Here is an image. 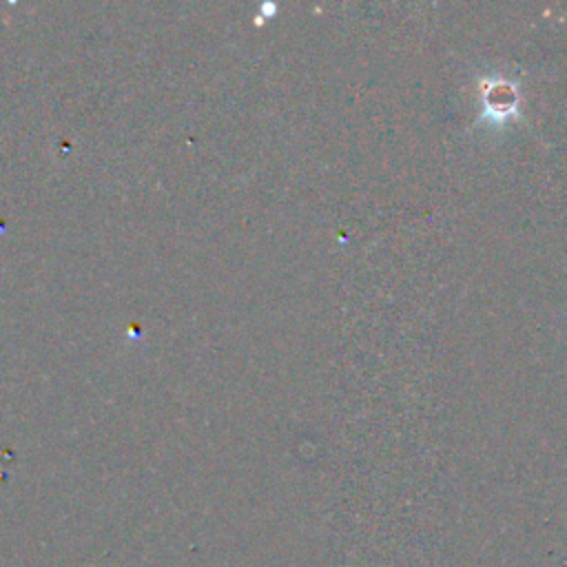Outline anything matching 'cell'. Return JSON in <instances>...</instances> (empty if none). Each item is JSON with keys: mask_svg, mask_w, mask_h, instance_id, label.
Wrapping results in <instances>:
<instances>
[{"mask_svg": "<svg viewBox=\"0 0 567 567\" xmlns=\"http://www.w3.org/2000/svg\"><path fill=\"white\" fill-rule=\"evenodd\" d=\"M481 102L483 115L494 122H505L516 115L518 109V91L516 84L503 78H489L481 84Z\"/></svg>", "mask_w": 567, "mask_h": 567, "instance_id": "obj_1", "label": "cell"}]
</instances>
